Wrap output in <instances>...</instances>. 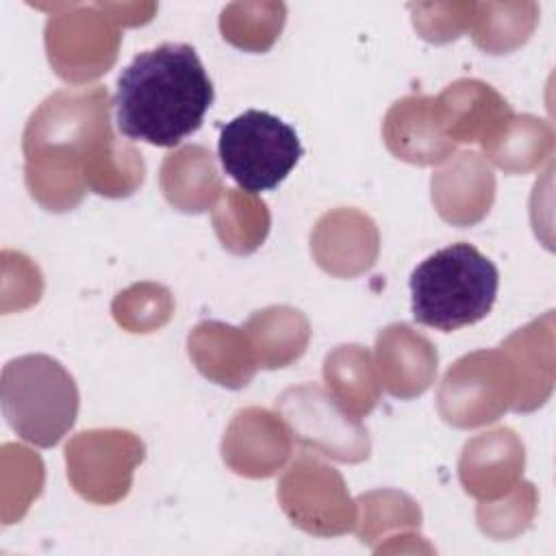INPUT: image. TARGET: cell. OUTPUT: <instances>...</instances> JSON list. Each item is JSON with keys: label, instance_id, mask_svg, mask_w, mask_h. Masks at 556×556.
Here are the masks:
<instances>
[{"label": "cell", "instance_id": "14", "mask_svg": "<svg viewBox=\"0 0 556 556\" xmlns=\"http://www.w3.org/2000/svg\"><path fill=\"white\" fill-rule=\"evenodd\" d=\"M495 176L478 152H458L432 176V202L439 215L452 226H473L491 208Z\"/></svg>", "mask_w": 556, "mask_h": 556}, {"label": "cell", "instance_id": "16", "mask_svg": "<svg viewBox=\"0 0 556 556\" xmlns=\"http://www.w3.org/2000/svg\"><path fill=\"white\" fill-rule=\"evenodd\" d=\"M523 471V445L510 428L482 432L467 441L458 476L465 491L482 502L506 495Z\"/></svg>", "mask_w": 556, "mask_h": 556}, {"label": "cell", "instance_id": "9", "mask_svg": "<svg viewBox=\"0 0 556 556\" xmlns=\"http://www.w3.org/2000/svg\"><path fill=\"white\" fill-rule=\"evenodd\" d=\"M287 517L308 534L334 536L354 528L356 510L341 473L302 452L278 484Z\"/></svg>", "mask_w": 556, "mask_h": 556}, {"label": "cell", "instance_id": "31", "mask_svg": "<svg viewBox=\"0 0 556 556\" xmlns=\"http://www.w3.org/2000/svg\"><path fill=\"white\" fill-rule=\"evenodd\" d=\"M413 24L426 41L447 43L460 37L471 22L473 2L460 4H413Z\"/></svg>", "mask_w": 556, "mask_h": 556}, {"label": "cell", "instance_id": "2", "mask_svg": "<svg viewBox=\"0 0 556 556\" xmlns=\"http://www.w3.org/2000/svg\"><path fill=\"white\" fill-rule=\"evenodd\" d=\"M213 98V83L195 48L161 43L139 52L117 78V130L132 141L174 148L202 126Z\"/></svg>", "mask_w": 556, "mask_h": 556}, {"label": "cell", "instance_id": "27", "mask_svg": "<svg viewBox=\"0 0 556 556\" xmlns=\"http://www.w3.org/2000/svg\"><path fill=\"white\" fill-rule=\"evenodd\" d=\"M146 165L141 154L115 137L85 167L87 189L106 198H126L141 187Z\"/></svg>", "mask_w": 556, "mask_h": 556}, {"label": "cell", "instance_id": "4", "mask_svg": "<svg viewBox=\"0 0 556 556\" xmlns=\"http://www.w3.org/2000/svg\"><path fill=\"white\" fill-rule=\"evenodd\" d=\"M2 413L24 441L56 445L78 415V389L70 371L48 354H24L2 367Z\"/></svg>", "mask_w": 556, "mask_h": 556}, {"label": "cell", "instance_id": "13", "mask_svg": "<svg viewBox=\"0 0 556 556\" xmlns=\"http://www.w3.org/2000/svg\"><path fill=\"white\" fill-rule=\"evenodd\" d=\"M311 252L328 274L354 278L367 271L378 256L376 224L356 208L330 211L311 235Z\"/></svg>", "mask_w": 556, "mask_h": 556}, {"label": "cell", "instance_id": "18", "mask_svg": "<svg viewBox=\"0 0 556 556\" xmlns=\"http://www.w3.org/2000/svg\"><path fill=\"white\" fill-rule=\"evenodd\" d=\"M378 380L400 400L421 395L437 376V350L406 324H391L376 339Z\"/></svg>", "mask_w": 556, "mask_h": 556}, {"label": "cell", "instance_id": "7", "mask_svg": "<svg viewBox=\"0 0 556 556\" xmlns=\"http://www.w3.org/2000/svg\"><path fill=\"white\" fill-rule=\"evenodd\" d=\"M276 410L291 430V437L306 450L341 463H361L369 456L371 443L361 419L343 410L315 382L285 389L276 400Z\"/></svg>", "mask_w": 556, "mask_h": 556}, {"label": "cell", "instance_id": "29", "mask_svg": "<svg viewBox=\"0 0 556 556\" xmlns=\"http://www.w3.org/2000/svg\"><path fill=\"white\" fill-rule=\"evenodd\" d=\"M536 504V491L530 482H517L508 493L506 502H482L478 506L480 528L497 539L513 536L528 528Z\"/></svg>", "mask_w": 556, "mask_h": 556}, {"label": "cell", "instance_id": "24", "mask_svg": "<svg viewBox=\"0 0 556 556\" xmlns=\"http://www.w3.org/2000/svg\"><path fill=\"white\" fill-rule=\"evenodd\" d=\"M554 135L547 122L532 115H513L484 154L508 174H528L549 159Z\"/></svg>", "mask_w": 556, "mask_h": 556}, {"label": "cell", "instance_id": "20", "mask_svg": "<svg viewBox=\"0 0 556 556\" xmlns=\"http://www.w3.org/2000/svg\"><path fill=\"white\" fill-rule=\"evenodd\" d=\"M159 180L167 202L182 213H204L224 193L213 154L204 146H185L167 154Z\"/></svg>", "mask_w": 556, "mask_h": 556}, {"label": "cell", "instance_id": "17", "mask_svg": "<svg viewBox=\"0 0 556 556\" xmlns=\"http://www.w3.org/2000/svg\"><path fill=\"white\" fill-rule=\"evenodd\" d=\"M502 352L515 374L513 410L530 413L545 404L554 387V313L547 311L526 328L513 332Z\"/></svg>", "mask_w": 556, "mask_h": 556}, {"label": "cell", "instance_id": "11", "mask_svg": "<svg viewBox=\"0 0 556 556\" xmlns=\"http://www.w3.org/2000/svg\"><path fill=\"white\" fill-rule=\"evenodd\" d=\"M222 456L239 476L269 478L291 456V430L265 408L239 410L224 434Z\"/></svg>", "mask_w": 556, "mask_h": 556}, {"label": "cell", "instance_id": "21", "mask_svg": "<svg viewBox=\"0 0 556 556\" xmlns=\"http://www.w3.org/2000/svg\"><path fill=\"white\" fill-rule=\"evenodd\" d=\"M258 367L276 369L298 361L308 343V319L291 306H269L256 311L243 326Z\"/></svg>", "mask_w": 556, "mask_h": 556}, {"label": "cell", "instance_id": "22", "mask_svg": "<svg viewBox=\"0 0 556 556\" xmlns=\"http://www.w3.org/2000/svg\"><path fill=\"white\" fill-rule=\"evenodd\" d=\"M326 391L348 410L361 419L380 400V380L371 354L363 345H339L324 361Z\"/></svg>", "mask_w": 556, "mask_h": 556}, {"label": "cell", "instance_id": "19", "mask_svg": "<svg viewBox=\"0 0 556 556\" xmlns=\"http://www.w3.org/2000/svg\"><path fill=\"white\" fill-rule=\"evenodd\" d=\"M187 345L198 371L228 389L245 387L258 367L245 330L222 321L198 324L191 330Z\"/></svg>", "mask_w": 556, "mask_h": 556}, {"label": "cell", "instance_id": "12", "mask_svg": "<svg viewBox=\"0 0 556 556\" xmlns=\"http://www.w3.org/2000/svg\"><path fill=\"white\" fill-rule=\"evenodd\" d=\"M434 106L441 128L452 143H480L482 150L515 115L491 85L473 78L447 85L434 98Z\"/></svg>", "mask_w": 556, "mask_h": 556}, {"label": "cell", "instance_id": "26", "mask_svg": "<svg viewBox=\"0 0 556 556\" xmlns=\"http://www.w3.org/2000/svg\"><path fill=\"white\" fill-rule=\"evenodd\" d=\"M280 2H235L222 11L219 30L226 41L248 52H265L278 39L285 24Z\"/></svg>", "mask_w": 556, "mask_h": 556}, {"label": "cell", "instance_id": "8", "mask_svg": "<svg viewBox=\"0 0 556 556\" xmlns=\"http://www.w3.org/2000/svg\"><path fill=\"white\" fill-rule=\"evenodd\" d=\"M117 22L102 4H65L50 15L46 50L54 72L74 85L93 80L111 70L119 48Z\"/></svg>", "mask_w": 556, "mask_h": 556}, {"label": "cell", "instance_id": "15", "mask_svg": "<svg viewBox=\"0 0 556 556\" xmlns=\"http://www.w3.org/2000/svg\"><path fill=\"white\" fill-rule=\"evenodd\" d=\"M382 137L389 152L413 165H434L452 156L456 143L441 128L434 98L408 96L384 115Z\"/></svg>", "mask_w": 556, "mask_h": 556}, {"label": "cell", "instance_id": "28", "mask_svg": "<svg viewBox=\"0 0 556 556\" xmlns=\"http://www.w3.org/2000/svg\"><path fill=\"white\" fill-rule=\"evenodd\" d=\"M361 523L356 526V534L363 543L374 541L380 532L397 526H419L421 513L417 504L397 491H371L361 495Z\"/></svg>", "mask_w": 556, "mask_h": 556}, {"label": "cell", "instance_id": "1", "mask_svg": "<svg viewBox=\"0 0 556 556\" xmlns=\"http://www.w3.org/2000/svg\"><path fill=\"white\" fill-rule=\"evenodd\" d=\"M113 139L104 87L56 91L30 115L24 130V178L48 211H72L85 195V167Z\"/></svg>", "mask_w": 556, "mask_h": 556}, {"label": "cell", "instance_id": "3", "mask_svg": "<svg viewBox=\"0 0 556 556\" xmlns=\"http://www.w3.org/2000/svg\"><path fill=\"white\" fill-rule=\"evenodd\" d=\"M408 285L415 321L452 332L489 315L500 271L478 248L458 241L421 261Z\"/></svg>", "mask_w": 556, "mask_h": 556}, {"label": "cell", "instance_id": "10", "mask_svg": "<svg viewBox=\"0 0 556 556\" xmlns=\"http://www.w3.org/2000/svg\"><path fill=\"white\" fill-rule=\"evenodd\" d=\"M65 460L70 482L85 500L113 504L128 493L143 443L128 430H87L67 443Z\"/></svg>", "mask_w": 556, "mask_h": 556}, {"label": "cell", "instance_id": "25", "mask_svg": "<svg viewBox=\"0 0 556 556\" xmlns=\"http://www.w3.org/2000/svg\"><path fill=\"white\" fill-rule=\"evenodd\" d=\"M213 224L226 250L250 254L267 237L269 211L265 202L252 193L226 189L213 208Z\"/></svg>", "mask_w": 556, "mask_h": 556}, {"label": "cell", "instance_id": "6", "mask_svg": "<svg viewBox=\"0 0 556 556\" xmlns=\"http://www.w3.org/2000/svg\"><path fill=\"white\" fill-rule=\"evenodd\" d=\"M437 406L456 428H476L502 417L515 400V374L502 350H478L458 358L441 380Z\"/></svg>", "mask_w": 556, "mask_h": 556}, {"label": "cell", "instance_id": "5", "mask_svg": "<svg viewBox=\"0 0 556 556\" xmlns=\"http://www.w3.org/2000/svg\"><path fill=\"white\" fill-rule=\"evenodd\" d=\"M224 172L245 191L276 189L298 165V132L280 117L250 109L222 126L217 143Z\"/></svg>", "mask_w": 556, "mask_h": 556}, {"label": "cell", "instance_id": "30", "mask_svg": "<svg viewBox=\"0 0 556 556\" xmlns=\"http://www.w3.org/2000/svg\"><path fill=\"white\" fill-rule=\"evenodd\" d=\"M139 311H143L139 332H150L152 328L163 326L172 313L169 291L159 285L143 282V285H135V287L126 289L113 302V315H115L117 324L128 330L132 328Z\"/></svg>", "mask_w": 556, "mask_h": 556}, {"label": "cell", "instance_id": "23", "mask_svg": "<svg viewBox=\"0 0 556 556\" xmlns=\"http://www.w3.org/2000/svg\"><path fill=\"white\" fill-rule=\"evenodd\" d=\"M539 20L534 2H473L469 30L489 54H506L528 41Z\"/></svg>", "mask_w": 556, "mask_h": 556}]
</instances>
